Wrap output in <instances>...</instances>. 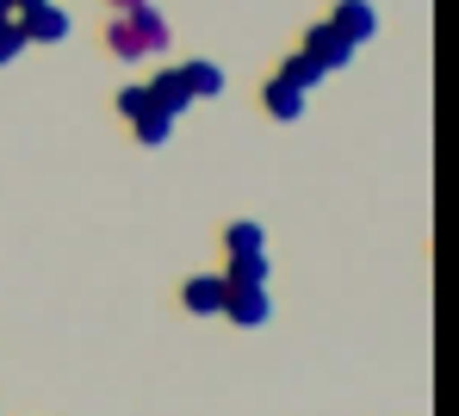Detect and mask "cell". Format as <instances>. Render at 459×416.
Listing matches in <instances>:
<instances>
[{
	"mask_svg": "<svg viewBox=\"0 0 459 416\" xmlns=\"http://www.w3.org/2000/svg\"><path fill=\"white\" fill-rule=\"evenodd\" d=\"M31 44H25V31H19V19H0V69L13 63V56H25Z\"/></svg>",
	"mask_w": 459,
	"mask_h": 416,
	"instance_id": "9a60e30c",
	"label": "cell"
},
{
	"mask_svg": "<svg viewBox=\"0 0 459 416\" xmlns=\"http://www.w3.org/2000/svg\"><path fill=\"white\" fill-rule=\"evenodd\" d=\"M280 75H286V82H292V87H305V93H310V87H316V82H323V69L310 63L305 50H292V56L280 63Z\"/></svg>",
	"mask_w": 459,
	"mask_h": 416,
	"instance_id": "5bb4252c",
	"label": "cell"
},
{
	"mask_svg": "<svg viewBox=\"0 0 459 416\" xmlns=\"http://www.w3.org/2000/svg\"><path fill=\"white\" fill-rule=\"evenodd\" d=\"M106 6H112V13H131V6H143V0H106Z\"/></svg>",
	"mask_w": 459,
	"mask_h": 416,
	"instance_id": "e0dca14e",
	"label": "cell"
},
{
	"mask_svg": "<svg viewBox=\"0 0 459 416\" xmlns=\"http://www.w3.org/2000/svg\"><path fill=\"white\" fill-rule=\"evenodd\" d=\"M305 87H292L286 75H273V82L261 87V106H267V118H280V125H299L305 118Z\"/></svg>",
	"mask_w": 459,
	"mask_h": 416,
	"instance_id": "52a82bcc",
	"label": "cell"
},
{
	"mask_svg": "<svg viewBox=\"0 0 459 416\" xmlns=\"http://www.w3.org/2000/svg\"><path fill=\"white\" fill-rule=\"evenodd\" d=\"M131 25H137V38H143V50H150V56H161V50L174 44V31H168V19L155 13L150 0H143V6H131Z\"/></svg>",
	"mask_w": 459,
	"mask_h": 416,
	"instance_id": "9c48e42d",
	"label": "cell"
},
{
	"mask_svg": "<svg viewBox=\"0 0 459 416\" xmlns=\"http://www.w3.org/2000/svg\"><path fill=\"white\" fill-rule=\"evenodd\" d=\"M299 50H305L310 63L323 69V75H335V69H348V63H354V44H348V38H342V31L329 25V19H323V25H310Z\"/></svg>",
	"mask_w": 459,
	"mask_h": 416,
	"instance_id": "7a4b0ae2",
	"label": "cell"
},
{
	"mask_svg": "<svg viewBox=\"0 0 459 416\" xmlns=\"http://www.w3.org/2000/svg\"><path fill=\"white\" fill-rule=\"evenodd\" d=\"M19 6H38V0H13V13H19Z\"/></svg>",
	"mask_w": 459,
	"mask_h": 416,
	"instance_id": "ac0fdd59",
	"label": "cell"
},
{
	"mask_svg": "<svg viewBox=\"0 0 459 416\" xmlns=\"http://www.w3.org/2000/svg\"><path fill=\"white\" fill-rule=\"evenodd\" d=\"M267 267H273V261H267V249L261 255H230V286H255V280H267Z\"/></svg>",
	"mask_w": 459,
	"mask_h": 416,
	"instance_id": "4fadbf2b",
	"label": "cell"
},
{
	"mask_svg": "<svg viewBox=\"0 0 459 416\" xmlns=\"http://www.w3.org/2000/svg\"><path fill=\"white\" fill-rule=\"evenodd\" d=\"M143 93H150V106H155V112H168V118H180L186 106H199V100H193V87H186V75H180V69H155L150 82H143Z\"/></svg>",
	"mask_w": 459,
	"mask_h": 416,
	"instance_id": "8992f818",
	"label": "cell"
},
{
	"mask_svg": "<svg viewBox=\"0 0 459 416\" xmlns=\"http://www.w3.org/2000/svg\"><path fill=\"white\" fill-rule=\"evenodd\" d=\"M180 75H186V87H193V100H218V93L230 87L218 63H180Z\"/></svg>",
	"mask_w": 459,
	"mask_h": 416,
	"instance_id": "7c38bea8",
	"label": "cell"
},
{
	"mask_svg": "<svg viewBox=\"0 0 459 416\" xmlns=\"http://www.w3.org/2000/svg\"><path fill=\"white\" fill-rule=\"evenodd\" d=\"M329 25H335V31L360 50V44H373V38H379V6H373V0H335Z\"/></svg>",
	"mask_w": 459,
	"mask_h": 416,
	"instance_id": "277c9868",
	"label": "cell"
},
{
	"mask_svg": "<svg viewBox=\"0 0 459 416\" xmlns=\"http://www.w3.org/2000/svg\"><path fill=\"white\" fill-rule=\"evenodd\" d=\"M224 299H230L224 273H193L180 286V311H193V317H224Z\"/></svg>",
	"mask_w": 459,
	"mask_h": 416,
	"instance_id": "5b68a950",
	"label": "cell"
},
{
	"mask_svg": "<svg viewBox=\"0 0 459 416\" xmlns=\"http://www.w3.org/2000/svg\"><path fill=\"white\" fill-rule=\"evenodd\" d=\"M106 50H112V63H150V50H143L131 13H112V19H106Z\"/></svg>",
	"mask_w": 459,
	"mask_h": 416,
	"instance_id": "ba28073f",
	"label": "cell"
},
{
	"mask_svg": "<svg viewBox=\"0 0 459 416\" xmlns=\"http://www.w3.org/2000/svg\"><path fill=\"white\" fill-rule=\"evenodd\" d=\"M112 106H118L125 118H137V112L150 106V93H143V82H137V87H118V100H112Z\"/></svg>",
	"mask_w": 459,
	"mask_h": 416,
	"instance_id": "2e32d148",
	"label": "cell"
},
{
	"mask_svg": "<svg viewBox=\"0 0 459 416\" xmlns=\"http://www.w3.org/2000/svg\"><path fill=\"white\" fill-rule=\"evenodd\" d=\"M224 317L236 324V330H261V324L273 317L267 280H255V286H230V299H224Z\"/></svg>",
	"mask_w": 459,
	"mask_h": 416,
	"instance_id": "3957f363",
	"label": "cell"
},
{
	"mask_svg": "<svg viewBox=\"0 0 459 416\" xmlns=\"http://www.w3.org/2000/svg\"><path fill=\"white\" fill-rule=\"evenodd\" d=\"M13 19H19V31H25V44H63V38L75 31V19H69V6H56V0H38V6H19Z\"/></svg>",
	"mask_w": 459,
	"mask_h": 416,
	"instance_id": "6da1fadb",
	"label": "cell"
},
{
	"mask_svg": "<svg viewBox=\"0 0 459 416\" xmlns=\"http://www.w3.org/2000/svg\"><path fill=\"white\" fill-rule=\"evenodd\" d=\"M131 137H137L143 150H161V143L174 137V118H168V112H155V106H143V112L131 118Z\"/></svg>",
	"mask_w": 459,
	"mask_h": 416,
	"instance_id": "30bf717a",
	"label": "cell"
},
{
	"mask_svg": "<svg viewBox=\"0 0 459 416\" xmlns=\"http://www.w3.org/2000/svg\"><path fill=\"white\" fill-rule=\"evenodd\" d=\"M267 249V230L255 224V218H236V224H224V255H261Z\"/></svg>",
	"mask_w": 459,
	"mask_h": 416,
	"instance_id": "8fae6325",
	"label": "cell"
}]
</instances>
